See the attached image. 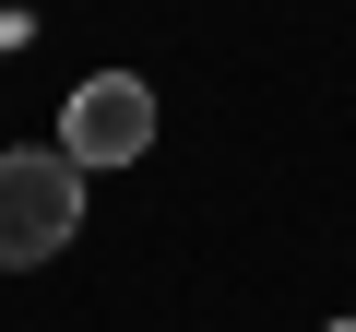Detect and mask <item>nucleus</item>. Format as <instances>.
<instances>
[{"label": "nucleus", "instance_id": "f257e3e1", "mask_svg": "<svg viewBox=\"0 0 356 332\" xmlns=\"http://www.w3.org/2000/svg\"><path fill=\"white\" fill-rule=\"evenodd\" d=\"M83 238V166L72 154H0V261L36 273Z\"/></svg>", "mask_w": 356, "mask_h": 332}, {"label": "nucleus", "instance_id": "f03ea898", "mask_svg": "<svg viewBox=\"0 0 356 332\" xmlns=\"http://www.w3.org/2000/svg\"><path fill=\"white\" fill-rule=\"evenodd\" d=\"M143 142H154V95H143V72H83L72 107H60V154L95 179V166H143Z\"/></svg>", "mask_w": 356, "mask_h": 332}, {"label": "nucleus", "instance_id": "7ed1b4c3", "mask_svg": "<svg viewBox=\"0 0 356 332\" xmlns=\"http://www.w3.org/2000/svg\"><path fill=\"white\" fill-rule=\"evenodd\" d=\"M332 332H356V320H332Z\"/></svg>", "mask_w": 356, "mask_h": 332}]
</instances>
